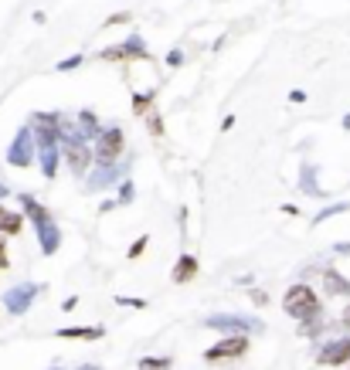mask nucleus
I'll list each match as a JSON object with an SVG mask.
<instances>
[{
    "label": "nucleus",
    "mask_w": 350,
    "mask_h": 370,
    "mask_svg": "<svg viewBox=\"0 0 350 370\" xmlns=\"http://www.w3.org/2000/svg\"><path fill=\"white\" fill-rule=\"evenodd\" d=\"M194 276H197V259H194V255H184L174 269V282L177 285H184V282H190Z\"/></svg>",
    "instance_id": "39448f33"
},
{
    "label": "nucleus",
    "mask_w": 350,
    "mask_h": 370,
    "mask_svg": "<svg viewBox=\"0 0 350 370\" xmlns=\"http://www.w3.org/2000/svg\"><path fill=\"white\" fill-rule=\"evenodd\" d=\"M68 157H72V167H75V170L86 167V150H68Z\"/></svg>",
    "instance_id": "9b49d317"
},
{
    "label": "nucleus",
    "mask_w": 350,
    "mask_h": 370,
    "mask_svg": "<svg viewBox=\"0 0 350 370\" xmlns=\"http://www.w3.org/2000/svg\"><path fill=\"white\" fill-rule=\"evenodd\" d=\"M105 62H126V58H147V51H133V44H123V48H109L102 51Z\"/></svg>",
    "instance_id": "423d86ee"
},
{
    "label": "nucleus",
    "mask_w": 350,
    "mask_h": 370,
    "mask_svg": "<svg viewBox=\"0 0 350 370\" xmlns=\"http://www.w3.org/2000/svg\"><path fill=\"white\" fill-rule=\"evenodd\" d=\"M344 323H347V326H350V309H347V313H344Z\"/></svg>",
    "instance_id": "2eb2a0df"
},
{
    "label": "nucleus",
    "mask_w": 350,
    "mask_h": 370,
    "mask_svg": "<svg viewBox=\"0 0 350 370\" xmlns=\"http://www.w3.org/2000/svg\"><path fill=\"white\" fill-rule=\"evenodd\" d=\"M119 153H123V133H119V129H109V133L102 136L99 157H102V160H116Z\"/></svg>",
    "instance_id": "20e7f679"
},
{
    "label": "nucleus",
    "mask_w": 350,
    "mask_h": 370,
    "mask_svg": "<svg viewBox=\"0 0 350 370\" xmlns=\"http://www.w3.org/2000/svg\"><path fill=\"white\" fill-rule=\"evenodd\" d=\"M282 306H286V313L289 316H296V319H316V313H320V299H316V292L310 289V285H292L289 292H286V299H282Z\"/></svg>",
    "instance_id": "f257e3e1"
},
{
    "label": "nucleus",
    "mask_w": 350,
    "mask_h": 370,
    "mask_svg": "<svg viewBox=\"0 0 350 370\" xmlns=\"http://www.w3.org/2000/svg\"><path fill=\"white\" fill-rule=\"evenodd\" d=\"M0 269H7V241L0 238Z\"/></svg>",
    "instance_id": "ddd939ff"
},
{
    "label": "nucleus",
    "mask_w": 350,
    "mask_h": 370,
    "mask_svg": "<svg viewBox=\"0 0 350 370\" xmlns=\"http://www.w3.org/2000/svg\"><path fill=\"white\" fill-rule=\"evenodd\" d=\"M327 289H330V292H344V295H350V282H344V278L334 276V272L327 276Z\"/></svg>",
    "instance_id": "6e6552de"
},
{
    "label": "nucleus",
    "mask_w": 350,
    "mask_h": 370,
    "mask_svg": "<svg viewBox=\"0 0 350 370\" xmlns=\"http://www.w3.org/2000/svg\"><path fill=\"white\" fill-rule=\"evenodd\" d=\"M143 248H147V238H140V241H136V245H133V252H129V255H140V252H143Z\"/></svg>",
    "instance_id": "4468645a"
},
{
    "label": "nucleus",
    "mask_w": 350,
    "mask_h": 370,
    "mask_svg": "<svg viewBox=\"0 0 350 370\" xmlns=\"http://www.w3.org/2000/svg\"><path fill=\"white\" fill-rule=\"evenodd\" d=\"M147 105H150V95H147V98H143V95H136V112H140V116L147 112Z\"/></svg>",
    "instance_id": "f8f14e48"
},
{
    "label": "nucleus",
    "mask_w": 350,
    "mask_h": 370,
    "mask_svg": "<svg viewBox=\"0 0 350 370\" xmlns=\"http://www.w3.org/2000/svg\"><path fill=\"white\" fill-rule=\"evenodd\" d=\"M347 360H350V340H334V343H327L320 350V364H327V367H340Z\"/></svg>",
    "instance_id": "7ed1b4c3"
},
{
    "label": "nucleus",
    "mask_w": 350,
    "mask_h": 370,
    "mask_svg": "<svg viewBox=\"0 0 350 370\" xmlns=\"http://www.w3.org/2000/svg\"><path fill=\"white\" fill-rule=\"evenodd\" d=\"M347 129H350V119H347Z\"/></svg>",
    "instance_id": "dca6fc26"
},
{
    "label": "nucleus",
    "mask_w": 350,
    "mask_h": 370,
    "mask_svg": "<svg viewBox=\"0 0 350 370\" xmlns=\"http://www.w3.org/2000/svg\"><path fill=\"white\" fill-rule=\"evenodd\" d=\"M62 336H88V340H95V336H102V330H65Z\"/></svg>",
    "instance_id": "9d476101"
},
{
    "label": "nucleus",
    "mask_w": 350,
    "mask_h": 370,
    "mask_svg": "<svg viewBox=\"0 0 350 370\" xmlns=\"http://www.w3.org/2000/svg\"><path fill=\"white\" fill-rule=\"evenodd\" d=\"M140 370H171V360L167 357H160V360H140Z\"/></svg>",
    "instance_id": "1a4fd4ad"
},
{
    "label": "nucleus",
    "mask_w": 350,
    "mask_h": 370,
    "mask_svg": "<svg viewBox=\"0 0 350 370\" xmlns=\"http://www.w3.org/2000/svg\"><path fill=\"white\" fill-rule=\"evenodd\" d=\"M0 231L3 235H17L21 231V214H10L7 207H0Z\"/></svg>",
    "instance_id": "0eeeda50"
},
{
    "label": "nucleus",
    "mask_w": 350,
    "mask_h": 370,
    "mask_svg": "<svg viewBox=\"0 0 350 370\" xmlns=\"http://www.w3.org/2000/svg\"><path fill=\"white\" fill-rule=\"evenodd\" d=\"M249 350V340L245 336H232V340H221V343H214L204 357L211 360V364H218V360H235V357H242Z\"/></svg>",
    "instance_id": "f03ea898"
}]
</instances>
